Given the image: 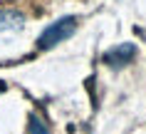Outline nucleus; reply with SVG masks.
Masks as SVG:
<instances>
[{"label": "nucleus", "instance_id": "obj_1", "mask_svg": "<svg viewBox=\"0 0 146 134\" xmlns=\"http://www.w3.org/2000/svg\"><path fill=\"white\" fill-rule=\"evenodd\" d=\"M74 30H77V17H72V15H69V17H60L57 23H52L42 35H40L37 47L40 50H50V47H54L57 42L67 40Z\"/></svg>", "mask_w": 146, "mask_h": 134}, {"label": "nucleus", "instance_id": "obj_2", "mask_svg": "<svg viewBox=\"0 0 146 134\" xmlns=\"http://www.w3.org/2000/svg\"><path fill=\"white\" fill-rule=\"evenodd\" d=\"M136 55V47L131 45V42H124V45H119V47H111L104 55V62L111 65V67H124L126 62H131V57Z\"/></svg>", "mask_w": 146, "mask_h": 134}, {"label": "nucleus", "instance_id": "obj_3", "mask_svg": "<svg viewBox=\"0 0 146 134\" xmlns=\"http://www.w3.org/2000/svg\"><path fill=\"white\" fill-rule=\"evenodd\" d=\"M23 25V15L20 13H0V30H15Z\"/></svg>", "mask_w": 146, "mask_h": 134}, {"label": "nucleus", "instance_id": "obj_4", "mask_svg": "<svg viewBox=\"0 0 146 134\" xmlns=\"http://www.w3.org/2000/svg\"><path fill=\"white\" fill-rule=\"evenodd\" d=\"M30 134H50V129L45 127V122L37 114H30Z\"/></svg>", "mask_w": 146, "mask_h": 134}, {"label": "nucleus", "instance_id": "obj_5", "mask_svg": "<svg viewBox=\"0 0 146 134\" xmlns=\"http://www.w3.org/2000/svg\"><path fill=\"white\" fill-rule=\"evenodd\" d=\"M0 92H3V82H0Z\"/></svg>", "mask_w": 146, "mask_h": 134}]
</instances>
